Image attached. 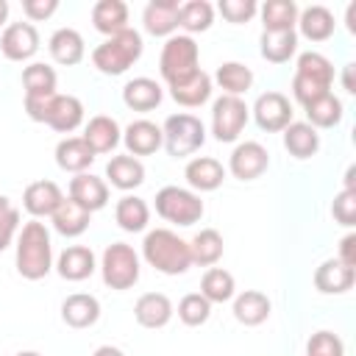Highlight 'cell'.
I'll use <instances>...</instances> for the list:
<instances>
[{"label":"cell","mask_w":356,"mask_h":356,"mask_svg":"<svg viewBox=\"0 0 356 356\" xmlns=\"http://www.w3.org/2000/svg\"><path fill=\"white\" fill-rule=\"evenodd\" d=\"M142 259L164 275H184L192 267L189 242L170 228H153L142 239Z\"/></svg>","instance_id":"7a4b0ae2"},{"label":"cell","mask_w":356,"mask_h":356,"mask_svg":"<svg viewBox=\"0 0 356 356\" xmlns=\"http://www.w3.org/2000/svg\"><path fill=\"white\" fill-rule=\"evenodd\" d=\"M167 89H170V97H172L178 106H184V108H197V106H203V103L211 97L214 83H211V75H209V72L197 70L195 75H189V78H184V81H178V83H170Z\"/></svg>","instance_id":"d4e9b609"},{"label":"cell","mask_w":356,"mask_h":356,"mask_svg":"<svg viewBox=\"0 0 356 356\" xmlns=\"http://www.w3.org/2000/svg\"><path fill=\"white\" fill-rule=\"evenodd\" d=\"M19 234V209L0 195V250H6Z\"/></svg>","instance_id":"f6af8a7d"},{"label":"cell","mask_w":356,"mask_h":356,"mask_svg":"<svg viewBox=\"0 0 356 356\" xmlns=\"http://www.w3.org/2000/svg\"><path fill=\"white\" fill-rule=\"evenodd\" d=\"M56 86H58V75L50 64L44 61H31L25 70H22V89H25V97H50L56 95Z\"/></svg>","instance_id":"f35d334b"},{"label":"cell","mask_w":356,"mask_h":356,"mask_svg":"<svg viewBox=\"0 0 356 356\" xmlns=\"http://www.w3.org/2000/svg\"><path fill=\"white\" fill-rule=\"evenodd\" d=\"M356 164H350L348 170H345V189H356Z\"/></svg>","instance_id":"db71d44e"},{"label":"cell","mask_w":356,"mask_h":356,"mask_svg":"<svg viewBox=\"0 0 356 356\" xmlns=\"http://www.w3.org/2000/svg\"><path fill=\"white\" fill-rule=\"evenodd\" d=\"M295 33H300L309 42H325L334 36V14L325 6H306L298 11V22H295Z\"/></svg>","instance_id":"cb8c5ba5"},{"label":"cell","mask_w":356,"mask_h":356,"mask_svg":"<svg viewBox=\"0 0 356 356\" xmlns=\"http://www.w3.org/2000/svg\"><path fill=\"white\" fill-rule=\"evenodd\" d=\"M56 11H58V0H22V14L31 22L50 19Z\"/></svg>","instance_id":"c3c4849f"},{"label":"cell","mask_w":356,"mask_h":356,"mask_svg":"<svg viewBox=\"0 0 356 356\" xmlns=\"http://www.w3.org/2000/svg\"><path fill=\"white\" fill-rule=\"evenodd\" d=\"M17 356H42V353H36V350H19Z\"/></svg>","instance_id":"9f6ffc18"},{"label":"cell","mask_w":356,"mask_h":356,"mask_svg":"<svg viewBox=\"0 0 356 356\" xmlns=\"http://www.w3.org/2000/svg\"><path fill=\"white\" fill-rule=\"evenodd\" d=\"M47 50H50L53 61L56 64H64V67H75L86 56L83 36L75 28H58V31H53V36L47 39Z\"/></svg>","instance_id":"4316f807"},{"label":"cell","mask_w":356,"mask_h":356,"mask_svg":"<svg viewBox=\"0 0 356 356\" xmlns=\"http://www.w3.org/2000/svg\"><path fill=\"white\" fill-rule=\"evenodd\" d=\"M345 25H348L350 33H356V3H350V6L345 8Z\"/></svg>","instance_id":"816d5d0a"},{"label":"cell","mask_w":356,"mask_h":356,"mask_svg":"<svg viewBox=\"0 0 356 356\" xmlns=\"http://www.w3.org/2000/svg\"><path fill=\"white\" fill-rule=\"evenodd\" d=\"M178 320L184 323V325H189V328H197V325H203L209 317H211V303L200 295V292H189V295H184L181 300H178Z\"/></svg>","instance_id":"7bdbcfd3"},{"label":"cell","mask_w":356,"mask_h":356,"mask_svg":"<svg viewBox=\"0 0 356 356\" xmlns=\"http://www.w3.org/2000/svg\"><path fill=\"white\" fill-rule=\"evenodd\" d=\"M353 284H356V267L342 264L337 256L325 259L314 270V289L323 295H345L348 289H353Z\"/></svg>","instance_id":"e0dca14e"},{"label":"cell","mask_w":356,"mask_h":356,"mask_svg":"<svg viewBox=\"0 0 356 356\" xmlns=\"http://www.w3.org/2000/svg\"><path fill=\"white\" fill-rule=\"evenodd\" d=\"M161 134H164V147L172 159H186L195 150H200L206 142V125L200 122V117L186 111L170 114L161 125Z\"/></svg>","instance_id":"52a82bcc"},{"label":"cell","mask_w":356,"mask_h":356,"mask_svg":"<svg viewBox=\"0 0 356 356\" xmlns=\"http://www.w3.org/2000/svg\"><path fill=\"white\" fill-rule=\"evenodd\" d=\"M306 356H345V345L334 331H314L309 337Z\"/></svg>","instance_id":"bcb514c9"},{"label":"cell","mask_w":356,"mask_h":356,"mask_svg":"<svg viewBox=\"0 0 356 356\" xmlns=\"http://www.w3.org/2000/svg\"><path fill=\"white\" fill-rule=\"evenodd\" d=\"M178 0H150L142 11V25L150 36H172L178 31Z\"/></svg>","instance_id":"7402d4cb"},{"label":"cell","mask_w":356,"mask_h":356,"mask_svg":"<svg viewBox=\"0 0 356 356\" xmlns=\"http://www.w3.org/2000/svg\"><path fill=\"white\" fill-rule=\"evenodd\" d=\"M92 356H125V353H122L120 348H114V345H100Z\"/></svg>","instance_id":"f5cc1de1"},{"label":"cell","mask_w":356,"mask_h":356,"mask_svg":"<svg viewBox=\"0 0 356 356\" xmlns=\"http://www.w3.org/2000/svg\"><path fill=\"white\" fill-rule=\"evenodd\" d=\"M64 192L56 181H33L25 186L22 192V209L31 214V220H42V217H53V211L61 206Z\"/></svg>","instance_id":"7c38bea8"},{"label":"cell","mask_w":356,"mask_h":356,"mask_svg":"<svg viewBox=\"0 0 356 356\" xmlns=\"http://www.w3.org/2000/svg\"><path fill=\"white\" fill-rule=\"evenodd\" d=\"M337 259H339L342 264H348V267H356V234H353V231L339 239V253H337Z\"/></svg>","instance_id":"681fc988"},{"label":"cell","mask_w":356,"mask_h":356,"mask_svg":"<svg viewBox=\"0 0 356 356\" xmlns=\"http://www.w3.org/2000/svg\"><path fill=\"white\" fill-rule=\"evenodd\" d=\"M145 44H142V33L136 28H125L108 39H103L95 50H92V64L97 67V72L103 75H122L128 72L139 56H142Z\"/></svg>","instance_id":"3957f363"},{"label":"cell","mask_w":356,"mask_h":356,"mask_svg":"<svg viewBox=\"0 0 356 356\" xmlns=\"http://www.w3.org/2000/svg\"><path fill=\"white\" fill-rule=\"evenodd\" d=\"M353 72H356V64H345L342 70V89L348 95H356V81H353Z\"/></svg>","instance_id":"f907efd6"},{"label":"cell","mask_w":356,"mask_h":356,"mask_svg":"<svg viewBox=\"0 0 356 356\" xmlns=\"http://www.w3.org/2000/svg\"><path fill=\"white\" fill-rule=\"evenodd\" d=\"M56 273L64 278V281H83L89 278L95 270H97V259L92 253V248L86 245H70L58 253L56 259Z\"/></svg>","instance_id":"ffe728a7"},{"label":"cell","mask_w":356,"mask_h":356,"mask_svg":"<svg viewBox=\"0 0 356 356\" xmlns=\"http://www.w3.org/2000/svg\"><path fill=\"white\" fill-rule=\"evenodd\" d=\"M139 253L128 245V242H111L106 245L103 256H100V275H103V284L108 289H131L136 281H139Z\"/></svg>","instance_id":"8992f818"},{"label":"cell","mask_w":356,"mask_h":356,"mask_svg":"<svg viewBox=\"0 0 356 356\" xmlns=\"http://www.w3.org/2000/svg\"><path fill=\"white\" fill-rule=\"evenodd\" d=\"M106 184H111L120 192H131L145 184V164L128 153L111 156L106 164Z\"/></svg>","instance_id":"603a6c76"},{"label":"cell","mask_w":356,"mask_h":356,"mask_svg":"<svg viewBox=\"0 0 356 356\" xmlns=\"http://www.w3.org/2000/svg\"><path fill=\"white\" fill-rule=\"evenodd\" d=\"M250 120V108L242 97L220 95L211 103V134L217 142H236Z\"/></svg>","instance_id":"ba28073f"},{"label":"cell","mask_w":356,"mask_h":356,"mask_svg":"<svg viewBox=\"0 0 356 356\" xmlns=\"http://www.w3.org/2000/svg\"><path fill=\"white\" fill-rule=\"evenodd\" d=\"M61 320L75 331L92 328L100 320V300L89 292H72L61 303Z\"/></svg>","instance_id":"44dd1931"},{"label":"cell","mask_w":356,"mask_h":356,"mask_svg":"<svg viewBox=\"0 0 356 356\" xmlns=\"http://www.w3.org/2000/svg\"><path fill=\"white\" fill-rule=\"evenodd\" d=\"M214 25V6L209 0H186L178 6V28L192 36V33H203Z\"/></svg>","instance_id":"ab89813d"},{"label":"cell","mask_w":356,"mask_h":356,"mask_svg":"<svg viewBox=\"0 0 356 356\" xmlns=\"http://www.w3.org/2000/svg\"><path fill=\"white\" fill-rule=\"evenodd\" d=\"M211 83H217L222 89V95H234L242 97L250 86H253V70L242 61H222L211 78Z\"/></svg>","instance_id":"8d00e7d4"},{"label":"cell","mask_w":356,"mask_h":356,"mask_svg":"<svg viewBox=\"0 0 356 356\" xmlns=\"http://www.w3.org/2000/svg\"><path fill=\"white\" fill-rule=\"evenodd\" d=\"M259 53L270 64H286L298 53V33L295 31H261Z\"/></svg>","instance_id":"d6a6232c"},{"label":"cell","mask_w":356,"mask_h":356,"mask_svg":"<svg viewBox=\"0 0 356 356\" xmlns=\"http://www.w3.org/2000/svg\"><path fill=\"white\" fill-rule=\"evenodd\" d=\"M250 114H253V120H256V125H259L261 131H267V134H281V131L292 122L295 108H292V103H289V97H286L284 92H275V89H273V92H261V95L256 97Z\"/></svg>","instance_id":"9c48e42d"},{"label":"cell","mask_w":356,"mask_h":356,"mask_svg":"<svg viewBox=\"0 0 356 356\" xmlns=\"http://www.w3.org/2000/svg\"><path fill=\"white\" fill-rule=\"evenodd\" d=\"M303 111H306V122L314 131H320V128H337L342 122V117H345V106H342V100L334 92H328V95L306 103Z\"/></svg>","instance_id":"d590c367"},{"label":"cell","mask_w":356,"mask_h":356,"mask_svg":"<svg viewBox=\"0 0 356 356\" xmlns=\"http://www.w3.org/2000/svg\"><path fill=\"white\" fill-rule=\"evenodd\" d=\"M203 211H206V206H203L200 195L186 186L167 184L156 192V214L172 225H181V228L195 225V222H200Z\"/></svg>","instance_id":"5b68a950"},{"label":"cell","mask_w":356,"mask_h":356,"mask_svg":"<svg viewBox=\"0 0 356 356\" xmlns=\"http://www.w3.org/2000/svg\"><path fill=\"white\" fill-rule=\"evenodd\" d=\"M70 200H75L78 206H83L89 214L100 211L108 203V184L92 172H81L70 181Z\"/></svg>","instance_id":"d6986e66"},{"label":"cell","mask_w":356,"mask_h":356,"mask_svg":"<svg viewBox=\"0 0 356 356\" xmlns=\"http://www.w3.org/2000/svg\"><path fill=\"white\" fill-rule=\"evenodd\" d=\"M200 295L214 306V303H228L236 295V281L225 267H209L200 278Z\"/></svg>","instance_id":"60d3db41"},{"label":"cell","mask_w":356,"mask_h":356,"mask_svg":"<svg viewBox=\"0 0 356 356\" xmlns=\"http://www.w3.org/2000/svg\"><path fill=\"white\" fill-rule=\"evenodd\" d=\"M0 53L8 61H31L39 53V31L31 22H11L0 36Z\"/></svg>","instance_id":"8fae6325"},{"label":"cell","mask_w":356,"mask_h":356,"mask_svg":"<svg viewBox=\"0 0 356 356\" xmlns=\"http://www.w3.org/2000/svg\"><path fill=\"white\" fill-rule=\"evenodd\" d=\"M14 242H17L14 264L25 281H39L53 270V242L44 222L39 220L22 222Z\"/></svg>","instance_id":"6da1fadb"},{"label":"cell","mask_w":356,"mask_h":356,"mask_svg":"<svg viewBox=\"0 0 356 356\" xmlns=\"http://www.w3.org/2000/svg\"><path fill=\"white\" fill-rule=\"evenodd\" d=\"M114 220H117V225L122 231L139 234L150 222V206L142 197H136V195H122L117 200V206H114Z\"/></svg>","instance_id":"74e56055"},{"label":"cell","mask_w":356,"mask_h":356,"mask_svg":"<svg viewBox=\"0 0 356 356\" xmlns=\"http://www.w3.org/2000/svg\"><path fill=\"white\" fill-rule=\"evenodd\" d=\"M281 134H284V147H286V153H289L292 159H298V161L312 159V156L320 150V134H317L309 122L292 120Z\"/></svg>","instance_id":"f1b7e54d"},{"label":"cell","mask_w":356,"mask_h":356,"mask_svg":"<svg viewBox=\"0 0 356 356\" xmlns=\"http://www.w3.org/2000/svg\"><path fill=\"white\" fill-rule=\"evenodd\" d=\"M89 220H92V214H89L83 206H78L75 200H70V197H64L61 206H58V209L53 211V217H50L56 234H61V236H67V239L81 236V234L89 228Z\"/></svg>","instance_id":"836d02e7"},{"label":"cell","mask_w":356,"mask_h":356,"mask_svg":"<svg viewBox=\"0 0 356 356\" xmlns=\"http://www.w3.org/2000/svg\"><path fill=\"white\" fill-rule=\"evenodd\" d=\"M83 122V103L75 95H53L47 114H44V125H50L58 134H72L78 125Z\"/></svg>","instance_id":"2e32d148"},{"label":"cell","mask_w":356,"mask_h":356,"mask_svg":"<svg viewBox=\"0 0 356 356\" xmlns=\"http://www.w3.org/2000/svg\"><path fill=\"white\" fill-rule=\"evenodd\" d=\"M222 250H225V242L217 228H200L189 239V256H192V264L197 267H214L222 259Z\"/></svg>","instance_id":"e575fe53"},{"label":"cell","mask_w":356,"mask_h":356,"mask_svg":"<svg viewBox=\"0 0 356 356\" xmlns=\"http://www.w3.org/2000/svg\"><path fill=\"white\" fill-rule=\"evenodd\" d=\"M92 25L95 31H100L106 39L131 28L128 25V6L122 0H97L92 6Z\"/></svg>","instance_id":"4dcf8cb0"},{"label":"cell","mask_w":356,"mask_h":356,"mask_svg":"<svg viewBox=\"0 0 356 356\" xmlns=\"http://www.w3.org/2000/svg\"><path fill=\"white\" fill-rule=\"evenodd\" d=\"M298 3L295 0H267L259 6V17L264 31H295L298 22Z\"/></svg>","instance_id":"b9f144b4"},{"label":"cell","mask_w":356,"mask_h":356,"mask_svg":"<svg viewBox=\"0 0 356 356\" xmlns=\"http://www.w3.org/2000/svg\"><path fill=\"white\" fill-rule=\"evenodd\" d=\"M331 217L339 225H345V228H353L356 225V189H342V192L334 195Z\"/></svg>","instance_id":"7dc6e473"},{"label":"cell","mask_w":356,"mask_h":356,"mask_svg":"<svg viewBox=\"0 0 356 356\" xmlns=\"http://www.w3.org/2000/svg\"><path fill=\"white\" fill-rule=\"evenodd\" d=\"M172 314H175V306L164 292H145L134 303V320L142 328H153V331L164 328L172 320Z\"/></svg>","instance_id":"9a60e30c"},{"label":"cell","mask_w":356,"mask_h":356,"mask_svg":"<svg viewBox=\"0 0 356 356\" xmlns=\"http://www.w3.org/2000/svg\"><path fill=\"white\" fill-rule=\"evenodd\" d=\"M217 11L222 14L225 22L231 25H245L259 14V3L256 0H220Z\"/></svg>","instance_id":"ee69618b"},{"label":"cell","mask_w":356,"mask_h":356,"mask_svg":"<svg viewBox=\"0 0 356 356\" xmlns=\"http://www.w3.org/2000/svg\"><path fill=\"white\" fill-rule=\"evenodd\" d=\"M122 145H125L128 156H134V159H139V156H153L159 147H164L161 125H156L153 120H134V122L122 131Z\"/></svg>","instance_id":"4fadbf2b"},{"label":"cell","mask_w":356,"mask_h":356,"mask_svg":"<svg viewBox=\"0 0 356 356\" xmlns=\"http://www.w3.org/2000/svg\"><path fill=\"white\" fill-rule=\"evenodd\" d=\"M267 167H270V153L261 142L253 139L236 142L228 156V172L239 181H256L259 175L267 172Z\"/></svg>","instance_id":"30bf717a"},{"label":"cell","mask_w":356,"mask_h":356,"mask_svg":"<svg viewBox=\"0 0 356 356\" xmlns=\"http://www.w3.org/2000/svg\"><path fill=\"white\" fill-rule=\"evenodd\" d=\"M6 19H8V3H6V0H0V28L6 25Z\"/></svg>","instance_id":"11a10c76"},{"label":"cell","mask_w":356,"mask_h":356,"mask_svg":"<svg viewBox=\"0 0 356 356\" xmlns=\"http://www.w3.org/2000/svg\"><path fill=\"white\" fill-rule=\"evenodd\" d=\"M184 178H186L189 189L197 192V195L200 192H214L225 181V167H222V161H217L211 156H195V159L186 161Z\"/></svg>","instance_id":"5bb4252c"},{"label":"cell","mask_w":356,"mask_h":356,"mask_svg":"<svg viewBox=\"0 0 356 356\" xmlns=\"http://www.w3.org/2000/svg\"><path fill=\"white\" fill-rule=\"evenodd\" d=\"M81 139L89 145V150H92L95 156H100V153H111V150L122 142V131H120V125H117L114 117H108V114H95V117L83 125V136H81Z\"/></svg>","instance_id":"ac0fdd59"},{"label":"cell","mask_w":356,"mask_h":356,"mask_svg":"<svg viewBox=\"0 0 356 356\" xmlns=\"http://www.w3.org/2000/svg\"><path fill=\"white\" fill-rule=\"evenodd\" d=\"M295 75L303 78V81H309V83H314V86H320V89H325V92H331V83H334V64H331L323 53L306 50V53H300L298 61H295Z\"/></svg>","instance_id":"1f68e13d"},{"label":"cell","mask_w":356,"mask_h":356,"mask_svg":"<svg viewBox=\"0 0 356 356\" xmlns=\"http://www.w3.org/2000/svg\"><path fill=\"white\" fill-rule=\"evenodd\" d=\"M161 97H164V89L159 81L153 78H131L125 86H122V103L131 108V111H153L161 106Z\"/></svg>","instance_id":"484cf974"},{"label":"cell","mask_w":356,"mask_h":356,"mask_svg":"<svg viewBox=\"0 0 356 356\" xmlns=\"http://www.w3.org/2000/svg\"><path fill=\"white\" fill-rule=\"evenodd\" d=\"M197 61H200V47H197V42H195L192 36H186V33H172V36L164 42V47H161L159 72H161V78H164L167 86H170V83H178V81L195 75V72L200 70Z\"/></svg>","instance_id":"277c9868"},{"label":"cell","mask_w":356,"mask_h":356,"mask_svg":"<svg viewBox=\"0 0 356 356\" xmlns=\"http://www.w3.org/2000/svg\"><path fill=\"white\" fill-rule=\"evenodd\" d=\"M92 161H95V153L89 150V145L81 136H64L56 145V164L64 172L81 175V172H86L92 167Z\"/></svg>","instance_id":"83f0119b"},{"label":"cell","mask_w":356,"mask_h":356,"mask_svg":"<svg viewBox=\"0 0 356 356\" xmlns=\"http://www.w3.org/2000/svg\"><path fill=\"white\" fill-rule=\"evenodd\" d=\"M270 309H273L270 298L259 289H245V292L234 295V317L242 325H250V328L261 325L270 317Z\"/></svg>","instance_id":"f546056e"}]
</instances>
